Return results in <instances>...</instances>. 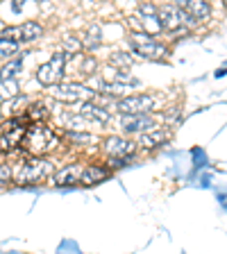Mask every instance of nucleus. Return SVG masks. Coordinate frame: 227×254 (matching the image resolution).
<instances>
[{"label": "nucleus", "instance_id": "b1692460", "mask_svg": "<svg viewBox=\"0 0 227 254\" xmlns=\"http://www.w3.org/2000/svg\"><path fill=\"white\" fill-rule=\"evenodd\" d=\"M62 53L64 55H79L82 53V41H79L77 34H66V37L62 39Z\"/></svg>", "mask_w": 227, "mask_h": 254}, {"label": "nucleus", "instance_id": "4468645a", "mask_svg": "<svg viewBox=\"0 0 227 254\" xmlns=\"http://www.w3.org/2000/svg\"><path fill=\"white\" fill-rule=\"evenodd\" d=\"M111 177V170L107 168L100 161H91V164H84L82 168V175H79V182L84 186H93V184H102L105 180Z\"/></svg>", "mask_w": 227, "mask_h": 254}, {"label": "nucleus", "instance_id": "f8f14e48", "mask_svg": "<svg viewBox=\"0 0 227 254\" xmlns=\"http://www.w3.org/2000/svg\"><path fill=\"white\" fill-rule=\"evenodd\" d=\"M170 141V129L166 125H154L150 127L148 132H143V134H137V138H134V145L137 148H148V150H154V148H161L164 143Z\"/></svg>", "mask_w": 227, "mask_h": 254}, {"label": "nucleus", "instance_id": "dca6fc26", "mask_svg": "<svg viewBox=\"0 0 227 254\" xmlns=\"http://www.w3.org/2000/svg\"><path fill=\"white\" fill-rule=\"evenodd\" d=\"M69 64H75V70H77L82 77H93L98 75V59L89 53H79V55H69Z\"/></svg>", "mask_w": 227, "mask_h": 254}, {"label": "nucleus", "instance_id": "a211bd4d", "mask_svg": "<svg viewBox=\"0 0 227 254\" xmlns=\"http://www.w3.org/2000/svg\"><path fill=\"white\" fill-rule=\"evenodd\" d=\"M177 5H180L182 9L186 11V16H191L196 23L207 21V18L212 16V5H209V2H202V0H182Z\"/></svg>", "mask_w": 227, "mask_h": 254}, {"label": "nucleus", "instance_id": "423d86ee", "mask_svg": "<svg viewBox=\"0 0 227 254\" xmlns=\"http://www.w3.org/2000/svg\"><path fill=\"white\" fill-rule=\"evenodd\" d=\"M157 21L161 25V32H173L177 30H189V27H196L198 23L186 16V11L182 9L177 2H170V5H164V7H157Z\"/></svg>", "mask_w": 227, "mask_h": 254}, {"label": "nucleus", "instance_id": "ddd939ff", "mask_svg": "<svg viewBox=\"0 0 227 254\" xmlns=\"http://www.w3.org/2000/svg\"><path fill=\"white\" fill-rule=\"evenodd\" d=\"M157 125L152 116H118V127L123 134H143Z\"/></svg>", "mask_w": 227, "mask_h": 254}, {"label": "nucleus", "instance_id": "a878e982", "mask_svg": "<svg viewBox=\"0 0 227 254\" xmlns=\"http://www.w3.org/2000/svg\"><path fill=\"white\" fill-rule=\"evenodd\" d=\"M139 14L143 16H157V5H150V2H143V5H139Z\"/></svg>", "mask_w": 227, "mask_h": 254}, {"label": "nucleus", "instance_id": "6e6552de", "mask_svg": "<svg viewBox=\"0 0 227 254\" xmlns=\"http://www.w3.org/2000/svg\"><path fill=\"white\" fill-rule=\"evenodd\" d=\"M66 62H69V55L55 53L46 64H41L37 68V82L41 86H46V89L59 84L64 79V75H66Z\"/></svg>", "mask_w": 227, "mask_h": 254}, {"label": "nucleus", "instance_id": "4be33fe9", "mask_svg": "<svg viewBox=\"0 0 227 254\" xmlns=\"http://www.w3.org/2000/svg\"><path fill=\"white\" fill-rule=\"evenodd\" d=\"M16 95H21V82L18 79H0V105Z\"/></svg>", "mask_w": 227, "mask_h": 254}, {"label": "nucleus", "instance_id": "412c9836", "mask_svg": "<svg viewBox=\"0 0 227 254\" xmlns=\"http://www.w3.org/2000/svg\"><path fill=\"white\" fill-rule=\"evenodd\" d=\"M109 66L116 73H127V70L134 66V57L130 53H114L109 57Z\"/></svg>", "mask_w": 227, "mask_h": 254}, {"label": "nucleus", "instance_id": "6ab92c4d", "mask_svg": "<svg viewBox=\"0 0 227 254\" xmlns=\"http://www.w3.org/2000/svg\"><path fill=\"white\" fill-rule=\"evenodd\" d=\"M23 59H25V53H18L11 59H7L5 64H0V79H18V73L23 68Z\"/></svg>", "mask_w": 227, "mask_h": 254}, {"label": "nucleus", "instance_id": "20e7f679", "mask_svg": "<svg viewBox=\"0 0 227 254\" xmlns=\"http://www.w3.org/2000/svg\"><path fill=\"white\" fill-rule=\"evenodd\" d=\"M50 98L64 105H82V102H91L95 98V91L84 82H59V84L48 89Z\"/></svg>", "mask_w": 227, "mask_h": 254}, {"label": "nucleus", "instance_id": "bb28decb", "mask_svg": "<svg viewBox=\"0 0 227 254\" xmlns=\"http://www.w3.org/2000/svg\"><path fill=\"white\" fill-rule=\"evenodd\" d=\"M2 121H5V116H2V111H0V123H2Z\"/></svg>", "mask_w": 227, "mask_h": 254}, {"label": "nucleus", "instance_id": "f3484780", "mask_svg": "<svg viewBox=\"0 0 227 254\" xmlns=\"http://www.w3.org/2000/svg\"><path fill=\"white\" fill-rule=\"evenodd\" d=\"M50 116H53V111L48 109L41 100H37V102L32 100L18 118H23V121L30 125V123H48V121H50Z\"/></svg>", "mask_w": 227, "mask_h": 254}, {"label": "nucleus", "instance_id": "7ed1b4c3", "mask_svg": "<svg viewBox=\"0 0 227 254\" xmlns=\"http://www.w3.org/2000/svg\"><path fill=\"white\" fill-rule=\"evenodd\" d=\"M127 46L137 57L150 59V62H164L166 57H170V48L164 41H159L157 37H150L141 30L127 34Z\"/></svg>", "mask_w": 227, "mask_h": 254}, {"label": "nucleus", "instance_id": "f257e3e1", "mask_svg": "<svg viewBox=\"0 0 227 254\" xmlns=\"http://www.w3.org/2000/svg\"><path fill=\"white\" fill-rule=\"evenodd\" d=\"M62 148V134L55 132L48 123H30L25 127L23 141L18 145V152L25 157H43L48 159L50 152H57Z\"/></svg>", "mask_w": 227, "mask_h": 254}, {"label": "nucleus", "instance_id": "0eeeda50", "mask_svg": "<svg viewBox=\"0 0 227 254\" xmlns=\"http://www.w3.org/2000/svg\"><path fill=\"white\" fill-rule=\"evenodd\" d=\"M27 123L23 118H5L0 123V154H14L25 134Z\"/></svg>", "mask_w": 227, "mask_h": 254}, {"label": "nucleus", "instance_id": "1a4fd4ad", "mask_svg": "<svg viewBox=\"0 0 227 254\" xmlns=\"http://www.w3.org/2000/svg\"><path fill=\"white\" fill-rule=\"evenodd\" d=\"M100 148L105 152V159H134L139 152L134 141L125 136H105L100 141Z\"/></svg>", "mask_w": 227, "mask_h": 254}, {"label": "nucleus", "instance_id": "5701e85b", "mask_svg": "<svg viewBox=\"0 0 227 254\" xmlns=\"http://www.w3.org/2000/svg\"><path fill=\"white\" fill-rule=\"evenodd\" d=\"M18 53H21V46H18V43L9 41V39H5V37H0V62L5 64L7 59H11Z\"/></svg>", "mask_w": 227, "mask_h": 254}, {"label": "nucleus", "instance_id": "9d476101", "mask_svg": "<svg viewBox=\"0 0 227 254\" xmlns=\"http://www.w3.org/2000/svg\"><path fill=\"white\" fill-rule=\"evenodd\" d=\"M0 37L9 39V41H16L18 46L21 43H30V41H37V39L43 37V25L39 21H25L21 25H9L5 30L0 32Z\"/></svg>", "mask_w": 227, "mask_h": 254}, {"label": "nucleus", "instance_id": "39448f33", "mask_svg": "<svg viewBox=\"0 0 227 254\" xmlns=\"http://www.w3.org/2000/svg\"><path fill=\"white\" fill-rule=\"evenodd\" d=\"M157 98L152 93H132L114 100V111L118 116H152Z\"/></svg>", "mask_w": 227, "mask_h": 254}, {"label": "nucleus", "instance_id": "f03ea898", "mask_svg": "<svg viewBox=\"0 0 227 254\" xmlns=\"http://www.w3.org/2000/svg\"><path fill=\"white\" fill-rule=\"evenodd\" d=\"M16 154H18V161L11 164V182L14 184H37V182L53 177L55 164L50 159L25 157L21 152H16Z\"/></svg>", "mask_w": 227, "mask_h": 254}, {"label": "nucleus", "instance_id": "aec40b11", "mask_svg": "<svg viewBox=\"0 0 227 254\" xmlns=\"http://www.w3.org/2000/svg\"><path fill=\"white\" fill-rule=\"evenodd\" d=\"M82 50H91L93 53L95 48L102 46V34H100V25L98 23H91L89 27L84 30V34H82Z\"/></svg>", "mask_w": 227, "mask_h": 254}, {"label": "nucleus", "instance_id": "393cba45", "mask_svg": "<svg viewBox=\"0 0 227 254\" xmlns=\"http://www.w3.org/2000/svg\"><path fill=\"white\" fill-rule=\"evenodd\" d=\"M11 184V164L9 161H0V186Z\"/></svg>", "mask_w": 227, "mask_h": 254}, {"label": "nucleus", "instance_id": "9b49d317", "mask_svg": "<svg viewBox=\"0 0 227 254\" xmlns=\"http://www.w3.org/2000/svg\"><path fill=\"white\" fill-rule=\"evenodd\" d=\"M77 114L89 125V129L91 127H109V123H111V111L93 100L77 105Z\"/></svg>", "mask_w": 227, "mask_h": 254}, {"label": "nucleus", "instance_id": "2eb2a0df", "mask_svg": "<svg viewBox=\"0 0 227 254\" xmlns=\"http://www.w3.org/2000/svg\"><path fill=\"white\" fill-rule=\"evenodd\" d=\"M82 168L84 164H79V161H71V164H64L59 170L53 173V184L57 186H69V184H77L79 182V175H82Z\"/></svg>", "mask_w": 227, "mask_h": 254}]
</instances>
